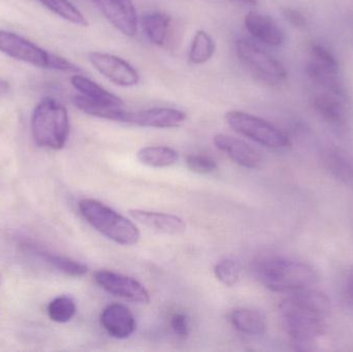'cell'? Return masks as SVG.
<instances>
[{"mask_svg":"<svg viewBox=\"0 0 353 352\" xmlns=\"http://www.w3.org/2000/svg\"><path fill=\"white\" fill-rule=\"evenodd\" d=\"M186 165L191 172L196 174L213 173L217 169L215 159L207 155L191 154L186 157Z\"/></svg>","mask_w":353,"mask_h":352,"instance_id":"83f0119b","label":"cell"},{"mask_svg":"<svg viewBox=\"0 0 353 352\" xmlns=\"http://www.w3.org/2000/svg\"><path fill=\"white\" fill-rule=\"evenodd\" d=\"M236 50L243 66L261 82L276 86L288 78V72L283 64L254 41L248 39H238Z\"/></svg>","mask_w":353,"mask_h":352,"instance_id":"52a82bcc","label":"cell"},{"mask_svg":"<svg viewBox=\"0 0 353 352\" xmlns=\"http://www.w3.org/2000/svg\"><path fill=\"white\" fill-rule=\"evenodd\" d=\"M286 333L296 349L307 351L325 334L330 301L312 287L290 293L279 306Z\"/></svg>","mask_w":353,"mask_h":352,"instance_id":"6da1fadb","label":"cell"},{"mask_svg":"<svg viewBox=\"0 0 353 352\" xmlns=\"http://www.w3.org/2000/svg\"><path fill=\"white\" fill-rule=\"evenodd\" d=\"M10 90V85L8 81L3 80V79L0 78V96L2 95L8 94Z\"/></svg>","mask_w":353,"mask_h":352,"instance_id":"1f68e13d","label":"cell"},{"mask_svg":"<svg viewBox=\"0 0 353 352\" xmlns=\"http://www.w3.org/2000/svg\"><path fill=\"white\" fill-rule=\"evenodd\" d=\"M255 275L261 284L277 293H294L310 289L319 280L317 273L306 262L270 256L256 262Z\"/></svg>","mask_w":353,"mask_h":352,"instance_id":"7a4b0ae2","label":"cell"},{"mask_svg":"<svg viewBox=\"0 0 353 352\" xmlns=\"http://www.w3.org/2000/svg\"><path fill=\"white\" fill-rule=\"evenodd\" d=\"M39 253L43 260L51 265L54 269L70 277H82L88 272V267L78 260L66 256H57L50 252L41 251Z\"/></svg>","mask_w":353,"mask_h":352,"instance_id":"d4e9b609","label":"cell"},{"mask_svg":"<svg viewBox=\"0 0 353 352\" xmlns=\"http://www.w3.org/2000/svg\"><path fill=\"white\" fill-rule=\"evenodd\" d=\"M101 324L108 334L116 339L130 338L137 329L134 314L120 304H111L103 310Z\"/></svg>","mask_w":353,"mask_h":352,"instance_id":"9a60e30c","label":"cell"},{"mask_svg":"<svg viewBox=\"0 0 353 352\" xmlns=\"http://www.w3.org/2000/svg\"><path fill=\"white\" fill-rule=\"evenodd\" d=\"M48 10L60 18L78 26H88V21L84 14L70 0H37Z\"/></svg>","mask_w":353,"mask_h":352,"instance_id":"cb8c5ba5","label":"cell"},{"mask_svg":"<svg viewBox=\"0 0 353 352\" xmlns=\"http://www.w3.org/2000/svg\"><path fill=\"white\" fill-rule=\"evenodd\" d=\"M137 156L143 165L159 169L172 167L179 159L178 152L167 146L144 147Z\"/></svg>","mask_w":353,"mask_h":352,"instance_id":"7402d4cb","label":"cell"},{"mask_svg":"<svg viewBox=\"0 0 353 352\" xmlns=\"http://www.w3.org/2000/svg\"><path fill=\"white\" fill-rule=\"evenodd\" d=\"M171 22V17L163 12H150L143 17V30L153 45L161 47L167 43Z\"/></svg>","mask_w":353,"mask_h":352,"instance_id":"44dd1931","label":"cell"},{"mask_svg":"<svg viewBox=\"0 0 353 352\" xmlns=\"http://www.w3.org/2000/svg\"><path fill=\"white\" fill-rule=\"evenodd\" d=\"M225 121L234 132L267 148L282 149L290 145V138L285 132L251 114L241 111L228 112Z\"/></svg>","mask_w":353,"mask_h":352,"instance_id":"ba28073f","label":"cell"},{"mask_svg":"<svg viewBox=\"0 0 353 352\" xmlns=\"http://www.w3.org/2000/svg\"><path fill=\"white\" fill-rule=\"evenodd\" d=\"M185 120L186 114L184 112L172 107H152L134 112L122 109L116 122L141 127L174 128L182 125Z\"/></svg>","mask_w":353,"mask_h":352,"instance_id":"8fae6325","label":"cell"},{"mask_svg":"<svg viewBox=\"0 0 353 352\" xmlns=\"http://www.w3.org/2000/svg\"><path fill=\"white\" fill-rule=\"evenodd\" d=\"M47 311L51 320L58 324H65L74 318L77 307L72 298L61 296L50 302Z\"/></svg>","mask_w":353,"mask_h":352,"instance_id":"484cf974","label":"cell"},{"mask_svg":"<svg viewBox=\"0 0 353 352\" xmlns=\"http://www.w3.org/2000/svg\"><path fill=\"white\" fill-rule=\"evenodd\" d=\"M311 103L317 115L334 127H343L347 122V94L311 91Z\"/></svg>","mask_w":353,"mask_h":352,"instance_id":"4fadbf2b","label":"cell"},{"mask_svg":"<svg viewBox=\"0 0 353 352\" xmlns=\"http://www.w3.org/2000/svg\"><path fill=\"white\" fill-rule=\"evenodd\" d=\"M230 322L236 331L247 336H261L265 332V316L251 309H236L230 315Z\"/></svg>","mask_w":353,"mask_h":352,"instance_id":"ffe728a7","label":"cell"},{"mask_svg":"<svg viewBox=\"0 0 353 352\" xmlns=\"http://www.w3.org/2000/svg\"><path fill=\"white\" fill-rule=\"evenodd\" d=\"M286 19L290 21L292 24L296 27H304L306 25V20L301 12L294 10H286Z\"/></svg>","mask_w":353,"mask_h":352,"instance_id":"4dcf8cb0","label":"cell"},{"mask_svg":"<svg viewBox=\"0 0 353 352\" xmlns=\"http://www.w3.org/2000/svg\"><path fill=\"white\" fill-rule=\"evenodd\" d=\"M130 215L144 227L165 235H179L184 233L186 223L181 217L168 213L154 212V211L134 209L130 211Z\"/></svg>","mask_w":353,"mask_h":352,"instance_id":"e0dca14e","label":"cell"},{"mask_svg":"<svg viewBox=\"0 0 353 352\" xmlns=\"http://www.w3.org/2000/svg\"><path fill=\"white\" fill-rule=\"evenodd\" d=\"M70 83L72 87L81 93V95L90 101L110 105V107H123L124 103L120 97L116 96L113 93L109 92L107 89L99 86L97 83L93 82L92 80L82 74H74L70 78Z\"/></svg>","mask_w":353,"mask_h":352,"instance_id":"d6986e66","label":"cell"},{"mask_svg":"<svg viewBox=\"0 0 353 352\" xmlns=\"http://www.w3.org/2000/svg\"><path fill=\"white\" fill-rule=\"evenodd\" d=\"M245 28L257 41L270 47H280L285 41V33L271 17L249 12L244 19Z\"/></svg>","mask_w":353,"mask_h":352,"instance_id":"5bb4252c","label":"cell"},{"mask_svg":"<svg viewBox=\"0 0 353 352\" xmlns=\"http://www.w3.org/2000/svg\"><path fill=\"white\" fill-rule=\"evenodd\" d=\"M214 145L225 153L236 165L246 169H256L261 163V155L246 143L234 136L218 134L214 136Z\"/></svg>","mask_w":353,"mask_h":352,"instance_id":"2e32d148","label":"cell"},{"mask_svg":"<svg viewBox=\"0 0 353 352\" xmlns=\"http://www.w3.org/2000/svg\"><path fill=\"white\" fill-rule=\"evenodd\" d=\"M171 327L173 332L179 338L185 339L189 335V320L186 314H174L171 320Z\"/></svg>","mask_w":353,"mask_h":352,"instance_id":"f546056e","label":"cell"},{"mask_svg":"<svg viewBox=\"0 0 353 352\" xmlns=\"http://www.w3.org/2000/svg\"><path fill=\"white\" fill-rule=\"evenodd\" d=\"M79 210L91 227L119 245H136L140 240L137 225L103 203L85 198L79 203Z\"/></svg>","mask_w":353,"mask_h":352,"instance_id":"277c9868","label":"cell"},{"mask_svg":"<svg viewBox=\"0 0 353 352\" xmlns=\"http://www.w3.org/2000/svg\"><path fill=\"white\" fill-rule=\"evenodd\" d=\"M105 19L125 35L132 37L138 32V14L132 0H92Z\"/></svg>","mask_w":353,"mask_h":352,"instance_id":"7c38bea8","label":"cell"},{"mask_svg":"<svg viewBox=\"0 0 353 352\" xmlns=\"http://www.w3.org/2000/svg\"><path fill=\"white\" fill-rule=\"evenodd\" d=\"M0 52L8 57L35 68L59 70L68 74H80L79 66L61 56L50 53L22 35L0 29Z\"/></svg>","mask_w":353,"mask_h":352,"instance_id":"5b68a950","label":"cell"},{"mask_svg":"<svg viewBox=\"0 0 353 352\" xmlns=\"http://www.w3.org/2000/svg\"><path fill=\"white\" fill-rule=\"evenodd\" d=\"M239 2H243V3L250 4V6H254L256 4V0H236Z\"/></svg>","mask_w":353,"mask_h":352,"instance_id":"d6a6232c","label":"cell"},{"mask_svg":"<svg viewBox=\"0 0 353 352\" xmlns=\"http://www.w3.org/2000/svg\"><path fill=\"white\" fill-rule=\"evenodd\" d=\"M323 165L332 176L353 189V158L344 151L329 148L323 153Z\"/></svg>","mask_w":353,"mask_h":352,"instance_id":"ac0fdd59","label":"cell"},{"mask_svg":"<svg viewBox=\"0 0 353 352\" xmlns=\"http://www.w3.org/2000/svg\"><path fill=\"white\" fill-rule=\"evenodd\" d=\"M214 274L222 284L228 287H234L240 280V267L234 260L224 258L216 264Z\"/></svg>","mask_w":353,"mask_h":352,"instance_id":"4316f807","label":"cell"},{"mask_svg":"<svg viewBox=\"0 0 353 352\" xmlns=\"http://www.w3.org/2000/svg\"><path fill=\"white\" fill-rule=\"evenodd\" d=\"M216 51L214 39L205 30L195 32L189 49V61L193 64H203L213 57Z\"/></svg>","mask_w":353,"mask_h":352,"instance_id":"603a6c76","label":"cell"},{"mask_svg":"<svg viewBox=\"0 0 353 352\" xmlns=\"http://www.w3.org/2000/svg\"><path fill=\"white\" fill-rule=\"evenodd\" d=\"M306 74L311 91L347 94L335 54L321 43H312L309 48Z\"/></svg>","mask_w":353,"mask_h":352,"instance_id":"8992f818","label":"cell"},{"mask_svg":"<svg viewBox=\"0 0 353 352\" xmlns=\"http://www.w3.org/2000/svg\"><path fill=\"white\" fill-rule=\"evenodd\" d=\"M88 59L91 65L99 74L117 86L132 87L140 83V74L136 68L118 56L101 52H90Z\"/></svg>","mask_w":353,"mask_h":352,"instance_id":"30bf717a","label":"cell"},{"mask_svg":"<svg viewBox=\"0 0 353 352\" xmlns=\"http://www.w3.org/2000/svg\"><path fill=\"white\" fill-rule=\"evenodd\" d=\"M70 124L68 110L57 99L45 97L33 110L31 132L39 147L60 150L70 136Z\"/></svg>","mask_w":353,"mask_h":352,"instance_id":"3957f363","label":"cell"},{"mask_svg":"<svg viewBox=\"0 0 353 352\" xmlns=\"http://www.w3.org/2000/svg\"><path fill=\"white\" fill-rule=\"evenodd\" d=\"M93 277L97 284L110 295L132 303L148 304L150 302L146 287L132 277L107 270L97 271Z\"/></svg>","mask_w":353,"mask_h":352,"instance_id":"9c48e42d","label":"cell"},{"mask_svg":"<svg viewBox=\"0 0 353 352\" xmlns=\"http://www.w3.org/2000/svg\"><path fill=\"white\" fill-rule=\"evenodd\" d=\"M339 291L342 301L353 309V267L342 274Z\"/></svg>","mask_w":353,"mask_h":352,"instance_id":"f1b7e54d","label":"cell"}]
</instances>
